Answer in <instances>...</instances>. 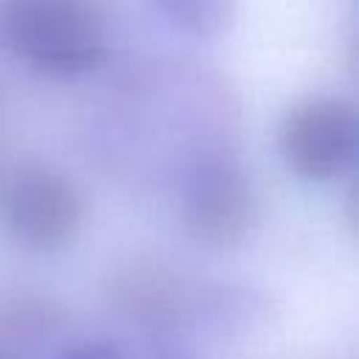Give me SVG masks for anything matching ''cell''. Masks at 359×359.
Returning <instances> with one entry per match:
<instances>
[{"label": "cell", "instance_id": "obj_2", "mask_svg": "<svg viewBox=\"0 0 359 359\" xmlns=\"http://www.w3.org/2000/svg\"><path fill=\"white\" fill-rule=\"evenodd\" d=\"M180 219L196 244L236 250L261 224V194L233 154L205 151L182 174Z\"/></svg>", "mask_w": 359, "mask_h": 359}, {"label": "cell", "instance_id": "obj_3", "mask_svg": "<svg viewBox=\"0 0 359 359\" xmlns=\"http://www.w3.org/2000/svg\"><path fill=\"white\" fill-rule=\"evenodd\" d=\"M87 216L81 188L65 171L28 163L0 188V222L28 252H59L76 241Z\"/></svg>", "mask_w": 359, "mask_h": 359}, {"label": "cell", "instance_id": "obj_7", "mask_svg": "<svg viewBox=\"0 0 359 359\" xmlns=\"http://www.w3.org/2000/svg\"><path fill=\"white\" fill-rule=\"evenodd\" d=\"M266 317V300L250 286H208L199 289L194 328L216 337L244 334Z\"/></svg>", "mask_w": 359, "mask_h": 359}, {"label": "cell", "instance_id": "obj_8", "mask_svg": "<svg viewBox=\"0 0 359 359\" xmlns=\"http://www.w3.org/2000/svg\"><path fill=\"white\" fill-rule=\"evenodd\" d=\"M149 8L180 36L208 42L230 31L238 0H146Z\"/></svg>", "mask_w": 359, "mask_h": 359}, {"label": "cell", "instance_id": "obj_10", "mask_svg": "<svg viewBox=\"0 0 359 359\" xmlns=\"http://www.w3.org/2000/svg\"><path fill=\"white\" fill-rule=\"evenodd\" d=\"M149 359H196L194 353H188V351H182V348H174V345H165V348H160V351H154Z\"/></svg>", "mask_w": 359, "mask_h": 359}, {"label": "cell", "instance_id": "obj_9", "mask_svg": "<svg viewBox=\"0 0 359 359\" xmlns=\"http://www.w3.org/2000/svg\"><path fill=\"white\" fill-rule=\"evenodd\" d=\"M53 359H126V353L109 339H81L62 348Z\"/></svg>", "mask_w": 359, "mask_h": 359}, {"label": "cell", "instance_id": "obj_4", "mask_svg": "<svg viewBox=\"0 0 359 359\" xmlns=\"http://www.w3.org/2000/svg\"><path fill=\"white\" fill-rule=\"evenodd\" d=\"M356 143V112L337 95L300 98L278 126V151L286 168L309 182H331L351 171Z\"/></svg>", "mask_w": 359, "mask_h": 359}, {"label": "cell", "instance_id": "obj_1", "mask_svg": "<svg viewBox=\"0 0 359 359\" xmlns=\"http://www.w3.org/2000/svg\"><path fill=\"white\" fill-rule=\"evenodd\" d=\"M0 48L39 76L79 79L109 56L107 14L95 0H0Z\"/></svg>", "mask_w": 359, "mask_h": 359}, {"label": "cell", "instance_id": "obj_6", "mask_svg": "<svg viewBox=\"0 0 359 359\" xmlns=\"http://www.w3.org/2000/svg\"><path fill=\"white\" fill-rule=\"evenodd\" d=\"M65 325L59 303L34 292H14L0 300V359H20L45 348Z\"/></svg>", "mask_w": 359, "mask_h": 359}, {"label": "cell", "instance_id": "obj_5", "mask_svg": "<svg viewBox=\"0 0 359 359\" xmlns=\"http://www.w3.org/2000/svg\"><path fill=\"white\" fill-rule=\"evenodd\" d=\"M196 297L199 289H191L174 266L154 258L123 261L107 278L112 314L151 339H174L194 328Z\"/></svg>", "mask_w": 359, "mask_h": 359}]
</instances>
